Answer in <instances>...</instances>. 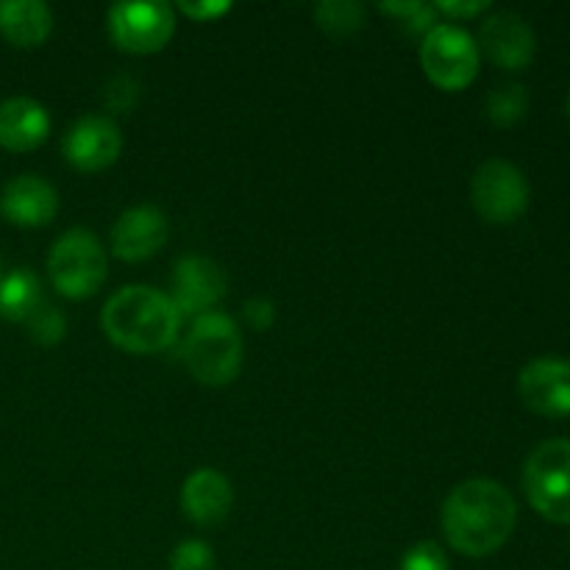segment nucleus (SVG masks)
Returning <instances> with one entry per match:
<instances>
[{
    "instance_id": "nucleus-1",
    "label": "nucleus",
    "mask_w": 570,
    "mask_h": 570,
    "mask_svg": "<svg viewBox=\"0 0 570 570\" xmlns=\"http://www.w3.org/2000/svg\"><path fill=\"white\" fill-rule=\"evenodd\" d=\"M518 504L504 484L471 479L451 490L443 504V532L460 554L490 557L512 538Z\"/></svg>"
},
{
    "instance_id": "nucleus-2",
    "label": "nucleus",
    "mask_w": 570,
    "mask_h": 570,
    "mask_svg": "<svg viewBox=\"0 0 570 570\" xmlns=\"http://www.w3.org/2000/svg\"><path fill=\"white\" fill-rule=\"evenodd\" d=\"M100 326L117 348L131 354H159L176 343L181 315L170 295L134 284L106 301Z\"/></svg>"
},
{
    "instance_id": "nucleus-3",
    "label": "nucleus",
    "mask_w": 570,
    "mask_h": 570,
    "mask_svg": "<svg viewBox=\"0 0 570 570\" xmlns=\"http://www.w3.org/2000/svg\"><path fill=\"white\" fill-rule=\"evenodd\" d=\"M181 360L189 376L206 387H226L243 371V337L223 312H206L195 317L184 337Z\"/></svg>"
},
{
    "instance_id": "nucleus-4",
    "label": "nucleus",
    "mask_w": 570,
    "mask_h": 570,
    "mask_svg": "<svg viewBox=\"0 0 570 570\" xmlns=\"http://www.w3.org/2000/svg\"><path fill=\"white\" fill-rule=\"evenodd\" d=\"M523 493L546 521L570 523V440L551 438L534 445L523 462Z\"/></svg>"
},
{
    "instance_id": "nucleus-5",
    "label": "nucleus",
    "mask_w": 570,
    "mask_h": 570,
    "mask_svg": "<svg viewBox=\"0 0 570 570\" xmlns=\"http://www.w3.org/2000/svg\"><path fill=\"white\" fill-rule=\"evenodd\" d=\"M48 273L53 287L65 298L81 301L98 293L109 276V262L100 239L87 228H72L56 239L48 256Z\"/></svg>"
},
{
    "instance_id": "nucleus-6",
    "label": "nucleus",
    "mask_w": 570,
    "mask_h": 570,
    "mask_svg": "<svg viewBox=\"0 0 570 570\" xmlns=\"http://www.w3.org/2000/svg\"><path fill=\"white\" fill-rule=\"evenodd\" d=\"M479 59H482L479 45L473 42L465 28L438 22L423 37V72H426L434 87L445 89V92H460V89L471 87L479 76Z\"/></svg>"
},
{
    "instance_id": "nucleus-7",
    "label": "nucleus",
    "mask_w": 570,
    "mask_h": 570,
    "mask_svg": "<svg viewBox=\"0 0 570 570\" xmlns=\"http://www.w3.org/2000/svg\"><path fill=\"white\" fill-rule=\"evenodd\" d=\"M473 209L493 226H510L521 220L529 209L527 176L507 159H490L473 173L471 181Z\"/></svg>"
},
{
    "instance_id": "nucleus-8",
    "label": "nucleus",
    "mask_w": 570,
    "mask_h": 570,
    "mask_svg": "<svg viewBox=\"0 0 570 570\" xmlns=\"http://www.w3.org/2000/svg\"><path fill=\"white\" fill-rule=\"evenodd\" d=\"M111 42L126 53H159L176 33V14L170 3H115L109 9Z\"/></svg>"
},
{
    "instance_id": "nucleus-9",
    "label": "nucleus",
    "mask_w": 570,
    "mask_h": 570,
    "mask_svg": "<svg viewBox=\"0 0 570 570\" xmlns=\"http://www.w3.org/2000/svg\"><path fill=\"white\" fill-rule=\"evenodd\" d=\"M226 289V273L209 256H181L173 267L170 301L181 317H200L206 312H215V304L223 301Z\"/></svg>"
},
{
    "instance_id": "nucleus-10",
    "label": "nucleus",
    "mask_w": 570,
    "mask_h": 570,
    "mask_svg": "<svg viewBox=\"0 0 570 570\" xmlns=\"http://www.w3.org/2000/svg\"><path fill=\"white\" fill-rule=\"evenodd\" d=\"M484 50L490 61L501 70H527L538 50L532 26L518 11H495L482 22L479 31V53Z\"/></svg>"
},
{
    "instance_id": "nucleus-11",
    "label": "nucleus",
    "mask_w": 570,
    "mask_h": 570,
    "mask_svg": "<svg viewBox=\"0 0 570 570\" xmlns=\"http://www.w3.org/2000/svg\"><path fill=\"white\" fill-rule=\"evenodd\" d=\"M122 150V134L106 115H87L67 131L65 156L76 170L98 173L117 161Z\"/></svg>"
},
{
    "instance_id": "nucleus-12",
    "label": "nucleus",
    "mask_w": 570,
    "mask_h": 570,
    "mask_svg": "<svg viewBox=\"0 0 570 570\" xmlns=\"http://www.w3.org/2000/svg\"><path fill=\"white\" fill-rule=\"evenodd\" d=\"M518 393L523 404L546 417L570 415V362L566 360H534L518 376Z\"/></svg>"
},
{
    "instance_id": "nucleus-13",
    "label": "nucleus",
    "mask_w": 570,
    "mask_h": 570,
    "mask_svg": "<svg viewBox=\"0 0 570 570\" xmlns=\"http://www.w3.org/2000/svg\"><path fill=\"white\" fill-rule=\"evenodd\" d=\"M170 237V223L156 206H134L111 228V250L122 262H142L159 254Z\"/></svg>"
},
{
    "instance_id": "nucleus-14",
    "label": "nucleus",
    "mask_w": 570,
    "mask_h": 570,
    "mask_svg": "<svg viewBox=\"0 0 570 570\" xmlns=\"http://www.w3.org/2000/svg\"><path fill=\"white\" fill-rule=\"evenodd\" d=\"M0 212H3L6 220L20 228L48 226L59 212V195L45 178L17 176L3 187Z\"/></svg>"
},
{
    "instance_id": "nucleus-15",
    "label": "nucleus",
    "mask_w": 570,
    "mask_h": 570,
    "mask_svg": "<svg viewBox=\"0 0 570 570\" xmlns=\"http://www.w3.org/2000/svg\"><path fill=\"white\" fill-rule=\"evenodd\" d=\"M234 504V490L223 473L212 468L189 473L181 488V510L198 527H217L228 518Z\"/></svg>"
},
{
    "instance_id": "nucleus-16",
    "label": "nucleus",
    "mask_w": 570,
    "mask_h": 570,
    "mask_svg": "<svg viewBox=\"0 0 570 570\" xmlns=\"http://www.w3.org/2000/svg\"><path fill=\"white\" fill-rule=\"evenodd\" d=\"M50 134V115L39 100L9 98L0 104V148L11 154L37 150Z\"/></svg>"
},
{
    "instance_id": "nucleus-17",
    "label": "nucleus",
    "mask_w": 570,
    "mask_h": 570,
    "mask_svg": "<svg viewBox=\"0 0 570 570\" xmlns=\"http://www.w3.org/2000/svg\"><path fill=\"white\" fill-rule=\"evenodd\" d=\"M53 31V14L39 0H0V37L14 48H39Z\"/></svg>"
},
{
    "instance_id": "nucleus-18",
    "label": "nucleus",
    "mask_w": 570,
    "mask_h": 570,
    "mask_svg": "<svg viewBox=\"0 0 570 570\" xmlns=\"http://www.w3.org/2000/svg\"><path fill=\"white\" fill-rule=\"evenodd\" d=\"M45 304L48 301H45L42 284L28 267H14V271L3 273L0 278V317L3 321L26 326L28 317Z\"/></svg>"
},
{
    "instance_id": "nucleus-19",
    "label": "nucleus",
    "mask_w": 570,
    "mask_h": 570,
    "mask_svg": "<svg viewBox=\"0 0 570 570\" xmlns=\"http://www.w3.org/2000/svg\"><path fill=\"white\" fill-rule=\"evenodd\" d=\"M365 6L360 0H323L315 9V22L326 37H354L365 26Z\"/></svg>"
},
{
    "instance_id": "nucleus-20",
    "label": "nucleus",
    "mask_w": 570,
    "mask_h": 570,
    "mask_svg": "<svg viewBox=\"0 0 570 570\" xmlns=\"http://www.w3.org/2000/svg\"><path fill=\"white\" fill-rule=\"evenodd\" d=\"M529 111V92L521 83H504V87H495L488 95V104H484V115L493 126L499 128H512L527 117Z\"/></svg>"
},
{
    "instance_id": "nucleus-21",
    "label": "nucleus",
    "mask_w": 570,
    "mask_h": 570,
    "mask_svg": "<svg viewBox=\"0 0 570 570\" xmlns=\"http://www.w3.org/2000/svg\"><path fill=\"white\" fill-rule=\"evenodd\" d=\"M26 328H28V337H31L33 343L50 348V345H59L61 340H65L67 321L53 304H45V306H39L31 317H28Z\"/></svg>"
},
{
    "instance_id": "nucleus-22",
    "label": "nucleus",
    "mask_w": 570,
    "mask_h": 570,
    "mask_svg": "<svg viewBox=\"0 0 570 570\" xmlns=\"http://www.w3.org/2000/svg\"><path fill=\"white\" fill-rule=\"evenodd\" d=\"M215 551L204 540H184L173 549L170 570H215Z\"/></svg>"
},
{
    "instance_id": "nucleus-23",
    "label": "nucleus",
    "mask_w": 570,
    "mask_h": 570,
    "mask_svg": "<svg viewBox=\"0 0 570 570\" xmlns=\"http://www.w3.org/2000/svg\"><path fill=\"white\" fill-rule=\"evenodd\" d=\"M382 11L399 17L410 33H423L426 37L438 26V9L429 3H382Z\"/></svg>"
},
{
    "instance_id": "nucleus-24",
    "label": "nucleus",
    "mask_w": 570,
    "mask_h": 570,
    "mask_svg": "<svg viewBox=\"0 0 570 570\" xmlns=\"http://www.w3.org/2000/svg\"><path fill=\"white\" fill-rule=\"evenodd\" d=\"M139 98V83L134 76H115L104 89V104L106 109L115 115H128L137 106Z\"/></svg>"
},
{
    "instance_id": "nucleus-25",
    "label": "nucleus",
    "mask_w": 570,
    "mask_h": 570,
    "mask_svg": "<svg viewBox=\"0 0 570 570\" xmlns=\"http://www.w3.org/2000/svg\"><path fill=\"white\" fill-rule=\"evenodd\" d=\"M399 570H451L449 557L432 540H423V543L412 546L404 557H401Z\"/></svg>"
},
{
    "instance_id": "nucleus-26",
    "label": "nucleus",
    "mask_w": 570,
    "mask_h": 570,
    "mask_svg": "<svg viewBox=\"0 0 570 570\" xmlns=\"http://www.w3.org/2000/svg\"><path fill=\"white\" fill-rule=\"evenodd\" d=\"M243 317L254 332H267L276 323V306L267 298H248L243 306Z\"/></svg>"
},
{
    "instance_id": "nucleus-27",
    "label": "nucleus",
    "mask_w": 570,
    "mask_h": 570,
    "mask_svg": "<svg viewBox=\"0 0 570 570\" xmlns=\"http://www.w3.org/2000/svg\"><path fill=\"white\" fill-rule=\"evenodd\" d=\"M178 11H184L187 17H193L195 22H212V20H220L223 14L232 11V3L226 0H209V3H178Z\"/></svg>"
},
{
    "instance_id": "nucleus-28",
    "label": "nucleus",
    "mask_w": 570,
    "mask_h": 570,
    "mask_svg": "<svg viewBox=\"0 0 570 570\" xmlns=\"http://www.w3.org/2000/svg\"><path fill=\"white\" fill-rule=\"evenodd\" d=\"M438 14L451 17V20H471V17L482 14L490 9L488 0H473V3H460V0H443V3H434Z\"/></svg>"
},
{
    "instance_id": "nucleus-29",
    "label": "nucleus",
    "mask_w": 570,
    "mask_h": 570,
    "mask_svg": "<svg viewBox=\"0 0 570 570\" xmlns=\"http://www.w3.org/2000/svg\"><path fill=\"white\" fill-rule=\"evenodd\" d=\"M568 115H570V95H568Z\"/></svg>"
},
{
    "instance_id": "nucleus-30",
    "label": "nucleus",
    "mask_w": 570,
    "mask_h": 570,
    "mask_svg": "<svg viewBox=\"0 0 570 570\" xmlns=\"http://www.w3.org/2000/svg\"><path fill=\"white\" fill-rule=\"evenodd\" d=\"M0 278H3V267H0Z\"/></svg>"
}]
</instances>
